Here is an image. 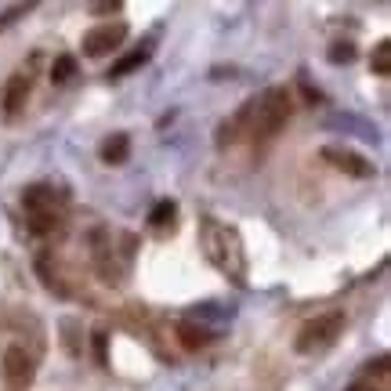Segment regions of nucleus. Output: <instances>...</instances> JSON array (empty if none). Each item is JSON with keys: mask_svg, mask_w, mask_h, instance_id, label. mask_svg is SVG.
<instances>
[{"mask_svg": "<svg viewBox=\"0 0 391 391\" xmlns=\"http://www.w3.org/2000/svg\"><path fill=\"white\" fill-rule=\"evenodd\" d=\"M290 119V91L286 87H264L257 98H250L232 119L218 127V148H228L235 141H254L268 145Z\"/></svg>", "mask_w": 391, "mask_h": 391, "instance_id": "nucleus-1", "label": "nucleus"}, {"mask_svg": "<svg viewBox=\"0 0 391 391\" xmlns=\"http://www.w3.org/2000/svg\"><path fill=\"white\" fill-rule=\"evenodd\" d=\"M199 247H203L206 261L214 264L225 279H232L235 286L247 283V250H243L239 228H232L218 218H203L199 221Z\"/></svg>", "mask_w": 391, "mask_h": 391, "instance_id": "nucleus-2", "label": "nucleus"}, {"mask_svg": "<svg viewBox=\"0 0 391 391\" xmlns=\"http://www.w3.org/2000/svg\"><path fill=\"white\" fill-rule=\"evenodd\" d=\"M22 206L29 210V228L37 235H44V232H54L62 225V214L69 206V192L54 189V185H29L22 192Z\"/></svg>", "mask_w": 391, "mask_h": 391, "instance_id": "nucleus-3", "label": "nucleus"}, {"mask_svg": "<svg viewBox=\"0 0 391 391\" xmlns=\"http://www.w3.org/2000/svg\"><path fill=\"white\" fill-rule=\"evenodd\" d=\"M344 334V312H329V315H315L312 322L300 326V334L293 341L297 355H322L337 344V337Z\"/></svg>", "mask_w": 391, "mask_h": 391, "instance_id": "nucleus-4", "label": "nucleus"}, {"mask_svg": "<svg viewBox=\"0 0 391 391\" xmlns=\"http://www.w3.org/2000/svg\"><path fill=\"white\" fill-rule=\"evenodd\" d=\"M37 377L33 358L25 355V348H8L4 363H0V380H4V391H29Z\"/></svg>", "mask_w": 391, "mask_h": 391, "instance_id": "nucleus-5", "label": "nucleus"}, {"mask_svg": "<svg viewBox=\"0 0 391 391\" xmlns=\"http://www.w3.org/2000/svg\"><path fill=\"white\" fill-rule=\"evenodd\" d=\"M124 40H127V25H124V22L95 25L91 33H83V54H87V58H102V54L116 51Z\"/></svg>", "mask_w": 391, "mask_h": 391, "instance_id": "nucleus-6", "label": "nucleus"}, {"mask_svg": "<svg viewBox=\"0 0 391 391\" xmlns=\"http://www.w3.org/2000/svg\"><path fill=\"white\" fill-rule=\"evenodd\" d=\"M322 160H329L337 170H344V174H351V177H373V174H377V167H373L366 156L351 153V148H341V145H326V148H322Z\"/></svg>", "mask_w": 391, "mask_h": 391, "instance_id": "nucleus-7", "label": "nucleus"}, {"mask_svg": "<svg viewBox=\"0 0 391 391\" xmlns=\"http://www.w3.org/2000/svg\"><path fill=\"white\" fill-rule=\"evenodd\" d=\"M25 98H29V76H25V73H15V76L4 83V95H0L4 116H8V119H11V116H18V112H22V105H25Z\"/></svg>", "mask_w": 391, "mask_h": 391, "instance_id": "nucleus-8", "label": "nucleus"}, {"mask_svg": "<svg viewBox=\"0 0 391 391\" xmlns=\"http://www.w3.org/2000/svg\"><path fill=\"white\" fill-rule=\"evenodd\" d=\"M98 156H102V163H109V167L127 163V156H131V138H127L124 131L112 134V138H105L102 148H98Z\"/></svg>", "mask_w": 391, "mask_h": 391, "instance_id": "nucleus-9", "label": "nucleus"}, {"mask_svg": "<svg viewBox=\"0 0 391 391\" xmlns=\"http://www.w3.org/2000/svg\"><path fill=\"white\" fill-rule=\"evenodd\" d=\"M148 58H153V47L148 44H141V47H134V51H127L124 58H116V62L109 66V76L112 80H119V76H127V73H134V69H141Z\"/></svg>", "mask_w": 391, "mask_h": 391, "instance_id": "nucleus-10", "label": "nucleus"}, {"mask_svg": "<svg viewBox=\"0 0 391 391\" xmlns=\"http://www.w3.org/2000/svg\"><path fill=\"white\" fill-rule=\"evenodd\" d=\"M177 337H182V344L189 351H199V348H206L210 341H214V334H210L206 326H199V322H182L177 326Z\"/></svg>", "mask_w": 391, "mask_h": 391, "instance_id": "nucleus-11", "label": "nucleus"}, {"mask_svg": "<svg viewBox=\"0 0 391 391\" xmlns=\"http://www.w3.org/2000/svg\"><path fill=\"white\" fill-rule=\"evenodd\" d=\"M326 124H329V127H334V124H341V127L355 131L358 138H366V141H373V145L380 141L377 127H370V124H366V119H358V116H351V112H348V116H329V119H326Z\"/></svg>", "mask_w": 391, "mask_h": 391, "instance_id": "nucleus-12", "label": "nucleus"}, {"mask_svg": "<svg viewBox=\"0 0 391 391\" xmlns=\"http://www.w3.org/2000/svg\"><path fill=\"white\" fill-rule=\"evenodd\" d=\"M174 218H177V203L174 199H160L156 206H153V214H148V225L153 228H174Z\"/></svg>", "mask_w": 391, "mask_h": 391, "instance_id": "nucleus-13", "label": "nucleus"}, {"mask_svg": "<svg viewBox=\"0 0 391 391\" xmlns=\"http://www.w3.org/2000/svg\"><path fill=\"white\" fill-rule=\"evenodd\" d=\"M370 69H373L377 76H387V73H391V44H387V40H380V44L373 47V58H370Z\"/></svg>", "mask_w": 391, "mask_h": 391, "instance_id": "nucleus-14", "label": "nucleus"}, {"mask_svg": "<svg viewBox=\"0 0 391 391\" xmlns=\"http://www.w3.org/2000/svg\"><path fill=\"white\" fill-rule=\"evenodd\" d=\"M76 73V58L73 54H58L54 66H51V83H66Z\"/></svg>", "mask_w": 391, "mask_h": 391, "instance_id": "nucleus-15", "label": "nucleus"}, {"mask_svg": "<svg viewBox=\"0 0 391 391\" xmlns=\"http://www.w3.org/2000/svg\"><path fill=\"white\" fill-rule=\"evenodd\" d=\"M329 62H334V66L355 62V44H334V51H329Z\"/></svg>", "mask_w": 391, "mask_h": 391, "instance_id": "nucleus-16", "label": "nucleus"}, {"mask_svg": "<svg viewBox=\"0 0 391 391\" xmlns=\"http://www.w3.org/2000/svg\"><path fill=\"white\" fill-rule=\"evenodd\" d=\"M91 344H95V358H98V366H109V337L102 334V329L91 337Z\"/></svg>", "mask_w": 391, "mask_h": 391, "instance_id": "nucleus-17", "label": "nucleus"}, {"mask_svg": "<svg viewBox=\"0 0 391 391\" xmlns=\"http://www.w3.org/2000/svg\"><path fill=\"white\" fill-rule=\"evenodd\" d=\"M29 8H33V4H18V8H11V11H4V15H0V29H8V25H11V22H15L18 15H25Z\"/></svg>", "mask_w": 391, "mask_h": 391, "instance_id": "nucleus-18", "label": "nucleus"}, {"mask_svg": "<svg viewBox=\"0 0 391 391\" xmlns=\"http://www.w3.org/2000/svg\"><path fill=\"white\" fill-rule=\"evenodd\" d=\"M124 4H119V0H105V4H95V11L98 15H112V11H119Z\"/></svg>", "mask_w": 391, "mask_h": 391, "instance_id": "nucleus-19", "label": "nucleus"}]
</instances>
